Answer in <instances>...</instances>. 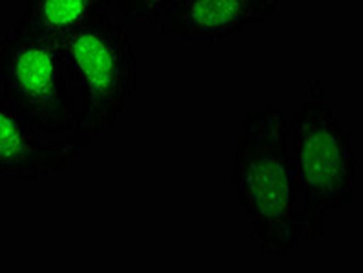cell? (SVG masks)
<instances>
[{"instance_id": "obj_1", "label": "cell", "mask_w": 363, "mask_h": 273, "mask_svg": "<svg viewBox=\"0 0 363 273\" xmlns=\"http://www.w3.org/2000/svg\"><path fill=\"white\" fill-rule=\"evenodd\" d=\"M230 180L235 204L259 252L289 255L303 237L292 180L289 117L281 106L265 104L245 117Z\"/></svg>"}, {"instance_id": "obj_2", "label": "cell", "mask_w": 363, "mask_h": 273, "mask_svg": "<svg viewBox=\"0 0 363 273\" xmlns=\"http://www.w3.org/2000/svg\"><path fill=\"white\" fill-rule=\"evenodd\" d=\"M289 151L299 231L316 239L329 215L352 201L358 179L352 135L325 98L320 79L308 84L305 103L289 119Z\"/></svg>"}, {"instance_id": "obj_3", "label": "cell", "mask_w": 363, "mask_h": 273, "mask_svg": "<svg viewBox=\"0 0 363 273\" xmlns=\"http://www.w3.org/2000/svg\"><path fill=\"white\" fill-rule=\"evenodd\" d=\"M77 93L72 135L91 142L116 126L137 91V57L128 31L101 13L59 40Z\"/></svg>"}, {"instance_id": "obj_4", "label": "cell", "mask_w": 363, "mask_h": 273, "mask_svg": "<svg viewBox=\"0 0 363 273\" xmlns=\"http://www.w3.org/2000/svg\"><path fill=\"white\" fill-rule=\"evenodd\" d=\"M60 44L15 33L0 39V91L35 133L66 136L77 120Z\"/></svg>"}, {"instance_id": "obj_5", "label": "cell", "mask_w": 363, "mask_h": 273, "mask_svg": "<svg viewBox=\"0 0 363 273\" xmlns=\"http://www.w3.org/2000/svg\"><path fill=\"white\" fill-rule=\"evenodd\" d=\"M28 120L0 91V177L17 182H35L60 173L81 157L88 142L75 135L40 142Z\"/></svg>"}, {"instance_id": "obj_6", "label": "cell", "mask_w": 363, "mask_h": 273, "mask_svg": "<svg viewBox=\"0 0 363 273\" xmlns=\"http://www.w3.org/2000/svg\"><path fill=\"white\" fill-rule=\"evenodd\" d=\"M279 0H183L172 8L159 28L184 42H218L269 21Z\"/></svg>"}, {"instance_id": "obj_7", "label": "cell", "mask_w": 363, "mask_h": 273, "mask_svg": "<svg viewBox=\"0 0 363 273\" xmlns=\"http://www.w3.org/2000/svg\"><path fill=\"white\" fill-rule=\"evenodd\" d=\"M116 0H24L13 31L59 42L86 21L106 13Z\"/></svg>"}, {"instance_id": "obj_8", "label": "cell", "mask_w": 363, "mask_h": 273, "mask_svg": "<svg viewBox=\"0 0 363 273\" xmlns=\"http://www.w3.org/2000/svg\"><path fill=\"white\" fill-rule=\"evenodd\" d=\"M116 2L121 21H143L159 28L164 15L183 0H116Z\"/></svg>"}]
</instances>
